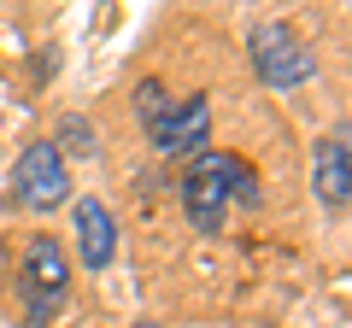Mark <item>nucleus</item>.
Masks as SVG:
<instances>
[{
    "mask_svg": "<svg viewBox=\"0 0 352 328\" xmlns=\"http://www.w3.org/2000/svg\"><path fill=\"white\" fill-rule=\"evenodd\" d=\"M65 288H71V258H65V246L53 235H30L24 258H18V293H24L30 323H47L65 305Z\"/></svg>",
    "mask_w": 352,
    "mask_h": 328,
    "instance_id": "1",
    "label": "nucleus"
},
{
    "mask_svg": "<svg viewBox=\"0 0 352 328\" xmlns=\"http://www.w3.org/2000/svg\"><path fill=\"white\" fill-rule=\"evenodd\" d=\"M229 170H235V159L229 152H212L200 147L188 159V176H182V205H188V223L200 229V235H217L223 229V211H229Z\"/></svg>",
    "mask_w": 352,
    "mask_h": 328,
    "instance_id": "2",
    "label": "nucleus"
},
{
    "mask_svg": "<svg viewBox=\"0 0 352 328\" xmlns=\"http://www.w3.org/2000/svg\"><path fill=\"white\" fill-rule=\"evenodd\" d=\"M12 200L30 211H53V205L71 200V170H65V152L53 141H30L12 164Z\"/></svg>",
    "mask_w": 352,
    "mask_h": 328,
    "instance_id": "3",
    "label": "nucleus"
},
{
    "mask_svg": "<svg viewBox=\"0 0 352 328\" xmlns=\"http://www.w3.org/2000/svg\"><path fill=\"white\" fill-rule=\"evenodd\" d=\"M247 53H252L258 82H270V89H300L305 76L317 71V59L305 53V41L294 36V30H282V24H258L252 41H247Z\"/></svg>",
    "mask_w": 352,
    "mask_h": 328,
    "instance_id": "4",
    "label": "nucleus"
},
{
    "mask_svg": "<svg viewBox=\"0 0 352 328\" xmlns=\"http://www.w3.org/2000/svg\"><path fill=\"white\" fill-rule=\"evenodd\" d=\"M147 135H153V147H159V152H188V159H194V152L206 147V135H212V106H206L200 94L170 100L159 124H147Z\"/></svg>",
    "mask_w": 352,
    "mask_h": 328,
    "instance_id": "5",
    "label": "nucleus"
},
{
    "mask_svg": "<svg viewBox=\"0 0 352 328\" xmlns=\"http://www.w3.org/2000/svg\"><path fill=\"white\" fill-rule=\"evenodd\" d=\"M76 253H82L88 270H106L118 258V223H112V211H106L94 194L76 200Z\"/></svg>",
    "mask_w": 352,
    "mask_h": 328,
    "instance_id": "6",
    "label": "nucleus"
},
{
    "mask_svg": "<svg viewBox=\"0 0 352 328\" xmlns=\"http://www.w3.org/2000/svg\"><path fill=\"white\" fill-rule=\"evenodd\" d=\"M346 194H352V176H346V129L335 141H317V200L323 211H346Z\"/></svg>",
    "mask_w": 352,
    "mask_h": 328,
    "instance_id": "7",
    "label": "nucleus"
},
{
    "mask_svg": "<svg viewBox=\"0 0 352 328\" xmlns=\"http://www.w3.org/2000/svg\"><path fill=\"white\" fill-rule=\"evenodd\" d=\"M229 200H241V205H258V200H264V194H258V176H252L247 159H235V170H229Z\"/></svg>",
    "mask_w": 352,
    "mask_h": 328,
    "instance_id": "8",
    "label": "nucleus"
},
{
    "mask_svg": "<svg viewBox=\"0 0 352 328\" xmlns=\"http://www.w3.org/2000/svg\"><path fill=\"white\" fill-rule=\"evenodd\" d=\"M164 106H170V100H164L159 82H141V89H135V112H141V124H159Z\"/></svg>",
    "mask_w": 352,
    "mask_h": 328,
    "instance_id": "9",
    "label": "nucleus"
},
{
    "mask_svg": "<svg viewBox=\"0 0 352 328\" xmlns=\"http://www.w3.org/2000/svg\"><path fill=\"white\" fill-rule=\"evenodd\" d=\"M59 141H65L71 152H94V135H88V124H82V117H65ZM59 141H53V147H59Z\"/></svg>",
    "mask_w": 352,
    "mask_h": 328,
    "instance_id": "10",
    "label": "nucleus"
},
{
    "mask_svg": "<svg viewBox=\"0 0 352 328\" xmlns=\"http://www.w3.org/2000/svg\"><path fill=\"white\" fill-rule=\"evenodd\" d=\"M135 328H153V323H135Z\"/></svg>",
    "mask_w": 352,
    "mask_h": 328,
    "instance_id": "11",
    "label": "nucleus"
}]
</instances>
